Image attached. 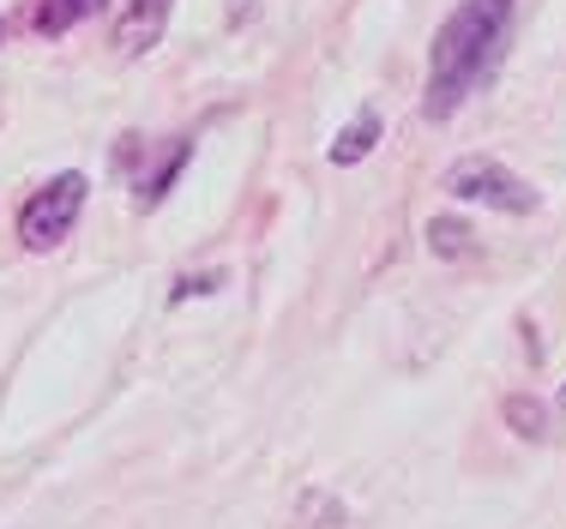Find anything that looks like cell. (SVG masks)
<instances>
[{"mask_svg": "<svg viewBox=\"0 0 566 529\" xmlns=\"http://www.w3.org/2000/svg\"><path fill=\"white\" fill-rule=\"evenodd\" d=\"M428 247H434L440 260H464L476 241H470V223H458V216H434V223H428Z\"/></svg>", "mask_w": 566, "mask_h": 529, "instance_id": "7", "label": "cell"}, {"mask_svg": "<svg viewBox=\"0 0 566 529\" xmlns=\"http://www.w3.org/2000/svg\"><path fill=\"white\" fill-rule=\"evenodd\" d=\"M374 145H380V115H374V108H361V115L349 120L338 139H332V151H326V157L338 162V169H356V162L368 157Z\"/></svg>", "mask_w": 566, "mask_h": 529, "instance_id": "5", "label": "cell"}, {"mask_svg": "<svg viewBox=\"0 0 566 529\" xmlns=\"http://www.w3.org/2000/svg\"><path fill=\"white\" fill-rule=\"evenodd\" d=\"M181 162H187V145H175V157H169L164 169L151 174V181H145V193H139V205H145V211H151V205H164V193L175 187V174H181Z\"/></svg>", "mask_w": 566, "mask_h": 529, "instance_id": "9", "label": "cell"}, {"mask_svg": "<svg viewBox=\"0 0 566 529\" xmlns=\"http://www.w3.org/2000/svg\"><path fill=\"white\" fill-rule=\"evenodd\" d=\"M164 19H169V0H127V12L115 24V49L145 54L151 43H164Z\"/></svg>", "mask_w": 566, "mask_h": 529, "instance_id": "4", "label": "cell"}, {"mask_svg": "<svg viewBox=\"0 0 566 529\" xmlns=\"http://www.w3.org/2000/svg\"><path fill=\"white\" fill-rule=\"evenodd\" d=\"M506 422L524 433V440H543L548 433V415H543V403H531V398H512L506 403Z\"/></svg>", "mask_w": 566, "mask_h": 529, "instance_id": "8", "label": "cell"}, {"mask_svg": "<svg viewBox=\"0 0 566 529\" xmlns=\"http://www.w3.org/2000/svg\"><path fill=\"white\" fill-rule=\"evenodd\" d=\"M78 211H85V174H55L49 187H36L31 199H24V211H19V241L31 253H49V247H61L66 235H73V223H78Z\"/></svg>", "mask_w": 566, "mask_h": 529, "instance_id": "2", "label": "cell"}, {"mask_svg": "<svg viewBox=\"0 0 566 529\" xmlns=\"http://www.w3.org/2000/svg\"><path fill=\"white\" fill-rule=\"evenodd\" d=\"M447 187L452 199H464V205H489V211H506V216H531L536 211V187H524L512 169H501L494 157H464L447 169Z\"/></svg>", "mask_w": 566, "mask_h": 529, "instance_id": "3", "label": "cell"}, {"mask_svg": "<svg viewBox=\"0 0 566 529\" xmlns=\"http://www.w3.org/2000/svg\"><path fill=\"white\" fill-rule=\"evenodd\" d=\"M211 289H223V271H206V277H187L181 289H175V301H187V295H211Z\"/></svg>", "mask_w": 566, "mask_h": 529, "instance_id": "10", "label": "cell"}, {"mask_svg": "<svg viewBox=\"0 0 566 529\" xmlns=\"http://www.w3.org/2000/svg\"><path fill=\"white\" fill-rule=\"evenodd\" d=\"M512 24V0H464L434 36V54H428V115H452L470 91L482 85V73L494 66V54L506 43Z\"/></svg>", "mask_w": 566, "mask_h": 529, "instance_id": "1", "label": "cell"}, {"mask_svg": "<svg viewBox=\"0 0 566 529\" xmlns=\"http://www.w3.org/2000/svg\"><path fill=\"white\" fill-rule=\"evenodd\" d=\"M97 7H103V0H43V7H36V31L61 36V31H73L78 19H91Z\"/></svg>", "mask_w": 566, "mask_h": 529, "instance_id": "6", "label": "cell"}, {"mask_svg": "<svg viewBox=\"0 0 566 529\" xmlns=\"http://www.w3.org/2000/svg\"><path fill=\"white\" fill-rule=\"evenodd\" d=\"M307 518H332V523H338V506H332V499H314V494H307Z\"/></svg>", "mask_w": 566, "mask_h": 529, "instance_id": "11", "label": "cell"}]
</instances>
